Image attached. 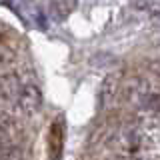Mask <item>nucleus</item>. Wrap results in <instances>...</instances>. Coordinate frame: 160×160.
Returning a JSON list of instances; mask_svg holds the SVG:
<instances>
[{
    "instance_id": "7",
    "label": "nucleus",
    "mask_w": 160,
    "mask_h": 160,
    "mask_svg": "<svg viewBox=\"0 0 160 160\" xmlns=\"http://www.w3.org/2000/svg\"><path fill=\"white\" fill-rule=\"evenodd\" d=\"M62 144H64V120L56 118L50 126V134H48L50 158H58L62 154Z\"/></svg>"
},
{
    "instance_id": "3",
    "label": "nucleus",
    "mask_w": 160,
    "mask_h": 160,
    "mask_svg": "<svg viewBox=\"0 0 160 160\" xmlns=\"http://www.w3.org/2000/svg\"><path fill=\"white\" fill-rule=\"evenodd\" d=\"M40 106H42V92H40V88L32 82H28V84L22 82L20 92L12 104L14 114L22 118H30L40 110Z\"/></svg>"
},
{
    "instance_id": "10",
    "label": "nucleus",
    "mask_w": 160,
    "mask_h": 160,
    "mask_svg": "<svg viewBox=\"0 0 160 160\" xmlns=\"http://www.w3.org/2000/svg\"><path fill=\"white\" fill-rule=\"evenodd\" d=\"M146 108L154 110V112H160V90L152 88L148 94V100H146Z\"/></svg>"
},
{
    "instance_id": "5",
    "label": "nucleus",
    "mask_w": 160,
    "mask_h": 160,
    "mask_svg": "<svg viewBox=\"0 0 160 160\" xmlns=\"http://www.w3.org/2000/svg\"><path fill=\"white\" fill-rule=\"evenodd\" d=\"M120 84H122V74L120 72H112V74H106V76H104L102 84H100V90H98L100 110H112L118 104Z\"/></svg>"
},
{
    "instance_id": "2",
    "label": "nucleus",
    "mask_w": 160,
    "mask_h": 160,
    "mask_svg": "<svg viewBox=\"0 0 160 160\" xmlns=\"http://www.w3.org/2000/svg\"><path fill=\"white\" fill-rule=\"evenodd\" d=\"M150 90H152V86L148 84V80L132 76L126 82L120 84L118 102L126 104V106H132V108H146V100H148Z\"/></svg>"
},
{
    "instance_id": "4",
    "label": "nucleus",
    "mask_w": 160,
    "mask_h": 160,
    "mask_svg": "<svg viewBox=\"0 0 160 160\" xmlns=\"http://www.w3.org/2000/svg\"><path fill=\"white\" fill-rule=\"evenodd\" d=\"M26 130L20 116L16 114H0V150L18 148L22 144Z\"/></svg>"
},
{
    "instance_id": "9",
    "label": "nucleus",
    "mask_w": 160,
    "mask_h": 160,
    "mask_svg": "<svg viewBox=\"0 0 160 160\" xmlns=\"http://www.w3.org/2000/svg\"><path fill=\"white\" fill-rule=\"evenodd\" d=\"M14 58H16V54H14V50L6 46V44L0 42V68L4 66H10V64L14 62Z\"/></svg>"
},
{
    "instance_id": "8",
    "label": "nucleus",
    "mask_w": 160,
    "mask_h": 160,
    "mask_svg": "<svg viewBox=\"0 0 160 160\" xmlns=\"http://www.w3.org/2000/svg\"><path fill=\"white\" fill-rule=\"evenodd\" d=\"M78 0H52L50 2V14L54 20H64L76 10Z\"/></svg>"
},
{
    "instance_id": "1",
    "label": "nucleus",
    "mask_w": 160,
    "mask_h": 160,
    "mask_svg": "<svg viewBox=\"0 0 160 160\" xmlns=\"http://www.w3.org/2000/svg\"><path fill=\"white\" fill-rule=\"evenodd\" d=\"M144 144H146V136H144L142 130L136 126H128V128L114 130L108 146L116 150V156L134 158L140 156V150L144 148Z\"/></svg>"
},
{
    "instance_id": "6",
    "label": "nucleus",
    "mask_w": 160,
    "mask_h": 160,
    "mask_svg": "<svg viewBox=\"0 0 160 160\" xmlns=\"http://www.w3.org/2000/svg\"><path fill=\"white\" fill-rule=\"evenodd\" d=\"M20 86H22V80L16 72H4L0 74V106H8L14 104Z\"/></svg>"
}]
</instances>
